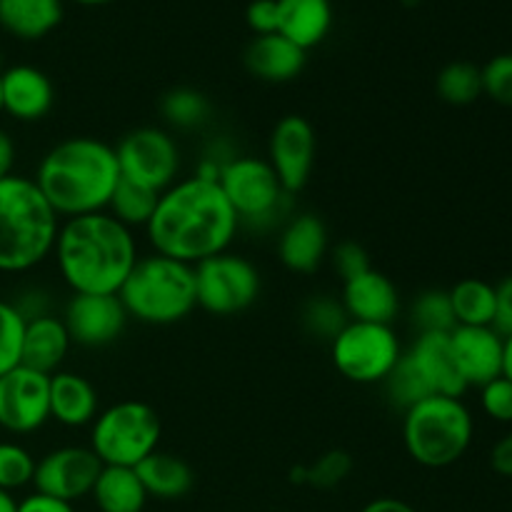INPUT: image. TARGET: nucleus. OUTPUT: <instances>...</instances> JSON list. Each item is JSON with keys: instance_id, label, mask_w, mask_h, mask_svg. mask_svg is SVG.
I'll return each mask as SVG.
<instances>
[{"instance_id": "22", "label": "nucleus", "mask_w": 512, "mask_h": 512, "mask_svg": "<svg viewBox=\"0 0 512 512\" xmlns=\"http://www.w3.org/2000/svg\"><path fill=\"white\" fill-rule=\"evenodd\" d=\"M245 68L265 83H288L305 68V50L280 33L255 35L245 48Z\"/></svg>"}, {"instance_id": "34", "label": "nucleus", "mask_w": 512, "mask_h": 512, "mask_svg": "<svg viewBox=\"0 0 512 512\" xmlns=\"http://www.w3.org/2000/svg\"><path fill=\"white\" fill-rule=\"evenodd\" d=\"M25 318L10 300L0 298V375L20 365Z\"/></svg>"}, {"instance_id": "1", "label": "nucleus", "mask_w": 512, "mask_h": 512, "mask_svg": "<svg viewBox=\"0 0 512 512\" xmlns=\"http://www.w3.org/2000/svg\"><path fill=\"white\" fill-rule=\"evenodd\" d=\"M238 228V215L220 185L195 175L175 180L163 190L153 218L145 225L155 253L188 265L225 253Z\"/></svg>"}, {"instance_id": "25", "label": "nucleus", "mask_w": 512, "mask_h": 512, "mask_svg": "<svg viewBox=\"0 0 512 512\" xmlns=\"http://www.w3.org/2000/svg\"><path fill=\"white\" fill-rule=\"evenodd\" d=\"M63 20V0H0V28L20 40H40Z\"/></svg>"}, {"instance_id": "7", "label": "nucleus", "mask_w": 512, "mask_h": 512, "mask_svg": "<svg viewBox=\"0 0 512 512\" xmlns=\"http://www.w3.org/2000/svg\"><path fill=\"white\" fill-rule=\"evenodd\" d=\"M160 433L163 425L155 408L140 400H123L105 408L93 420L90 450L103 465L135 468L158 450Z\"/></svg>"}, {"instance_id": "39", "label": "nucleus", "mask_w": 512, "mask_h": 512, "mask_svg": "<svg viewBox=\"0 0 512 512\" xmlns=\"http://www.w3.org/2000/svg\"><path fill=\"white\" fill-rule=\"evenodd\" d=\"M480 390H483L480 403H483L485 413L498 423H512V380L500 375Z\"/></svg>"}, {"instance_id": "44", "label": "nucleus", "mask_w": 512, "mask_h": 512, "mask_svg": "<svg viewBox=\"0 0 512 512\" xmlns=\"http://www.w3.org/2000/svg\"><path fill=\"white\" fill-rule=\"evenodd\" d=\"M490 465L503 478H512V430L495 443L493 453H490Z\"/></svg>"}, {"instance_id": "14", "label": "nucleus", "mask_w": 512, "mask_h": 512, "mask_svg": "<svg viewBox=\"0 0 512 512\" xmlns=\"http://www.w3.org/2000/svg\"><path fill=\"white\" fill-rule=\"evenodd\" d=\"M318 138L315 128L303 115H285L275 123L268 145V163L290 195L308 185L315 168Z\"/></svg>"}, {"instance_id": "29", "label": "nucleus", "mask_w": 512, "mask_h": 512, "mask_svg": "<svg viewBox=\"0 0 512 512\" xmlns=\"http://www.w3.org/2000/svg\"><path fill=\"white\" fill-rule=\"evenodd\" d=\"M158 200V190L120 175L118 185L113 190V198L108 203V210L125 228H145L150 223V218H153L155 208H158Z\"/></svg>"}, {"instance_id": "12", "label": "nucleus", "mask_w": 512, "mask_h": 512, "mask_svg": "<svg viewBox=\"0 0 512 512\" xmlns=\"http://www.w3.org/2000/svg\"><path fill=\"white\" fill-rule=\"evenodd\" d=\"M50 420V375L15 365L0 375V428L28 435Z\"/></svg>"}, {"instance_id": "17", "label": "nucleus", "mask_w": 512, "mask_h": 512, "mask_svg": "<svg viewBox=\"0 0 512 512\" xmlns=\"http://www.w3.org/2000/svg\"><path fill=\"white\" fill-rule=\"evenodd\" d=\"M343 305L345 315L358 323L393 325L400 313V295L393 280L380 270L370 268L358 278L343 283Z\"/></svg>"}, {"instance_id": "51", "label": "nucleus", "mask_w": 512, "mask_h": 512, "mask_svg": "<svg viewBox=\"0 0 512 512\" xmlns=\"http://www.w3.org/2000/svg\"><path fill=\"white\" fill-rule=\"evenodd\" d=\"M0 115H3V93H0Z\"/></svg>"}, {"instance_id": "50", "label": "nucleus", "mask_w": 512, "mask_h": 512, "mask_svg": "<svg viewBox=\"0 0 512 512\" xmlns=\"http://www.w3.org/2000/svg\"><path fill=\"white\" fill-rule=\"evenodd\" d=\"M403 3H405V5H408V8H415V5H418V3H420V0H403Z\"/></svg>"}, {"instance_id": "2", "label": "nucleus", "mask_w": 512, "mask_h": 512, "mask_svg": "<svg viewBox=\"0 0 512 512\" xmlns=\"http://www.w3.org/2000/svg\"><path fill=\"white\" fill-rule=\"evenodd\" d=\"M55 263L73 293L118 295L138 263L133 230L110 213L68 218L55 238Z\"/></svg>"}, {"instance_id": "38", "label": "nucleus", "mask_w": 512, "mask_h": 512, "mask_svg": "<svg viewBox=\"0 0 512 512\" xmlns=\"http://www.w3.org/2000/svg\"><path fill=\"white\" fill-rule=\"evenodd\" d=\"M480 73H483V93L493 103L512 108V53L490 58Z\"/></svg>"}, {"instance_id": "47", "label": "nucleus", "mask_w": 512, "mask_h": 512, "mask_svg": "<svg viewBox=\"0 0 512 512\" xmlns=\"http://www.w3.org/2000/svg\"><path fill=\"white\" fill-rule=\"evenodd\" d=\"M503 375L512 380V335L505 338V358H503Z\"/></svg>"}, {"instance_id": "42", "label": "nucleus", "mask_w": 512, "mask_h": 512, "mask_svg": "<svg viewBox=\"0 0 512 512\" xmlns=\"http://www.w3.org/2000/svg\"><path fill=\"white\" fill-rule=\"evenodd\" d=\"M493 328L503 338L512 335V275L495 285V320Z\"/></svg>"}, {"instance_id": "10", "label": "nucleus", "mask_w": 512, "mask_h": 512, "mask_svg": "<svg viewBox=\"0 0 512 512\" xmlns=\"http://www.w3.org/2000/svg\"><path fill=\"white\" fill-rule=\"evenodd\" d=\"M195 268L198 305L213 315H235L248 310L260 295V273L248 258L218 253Z\"/></svg>"}, {"instance_id": "18", "label": "nucleus", "mask_w": 512, "mask_h": 512, "mask_svg": "<svg viewBox=\"0 0 512 512\" xmlns=\"http://www.w3.org/2000/svg\"><path fill=\"white\" fill-rule=\"evenodd\" d=\"M3 113L20 123L45 118L55 103V90L48 75L33 65H13L0 73Z\"/></svg>"}, {"instance_id": "45", "label": "nucleus", "mask_w": 512, "mask_h": 512, "mask_svg": "<svg viewBox=\"0 0 512 512\" xmlns=\"http://www.w3.org/2000/svg\"><path fill=\"white\" fill-rule=\"evenodd\" d=\"M15 168V143L8 130L0 128V180L13 175Z\"/></svg>"}, {"instance_id": "36", "label": "nucleus", "mask_w": 512, "mask_h": 512, "mask_svg": "<svg viewBox=\"0 0 512 512\" xmlns=\"http://www.w3.org/2000/svg\"><path fill=\"white\" fill-rule=\"evenodd\" d=\"M350 470H353V460H350V455L345 450H328L310 468L298 470V480H305L313 488L328 490L343 483L350 475Z\"/></svg>"}, {"instance_id": "31", "label": "nucleus", "mask_w": 512, "mask_h": 512, "mask_svg": "<svg viewBox=\"0 0 512 512\" xmlns=\"http://www.w3.org/2000/svg\"><path fill=\"white\" fill-rule=\"evenodd\" d=\"M160 110H163L165 120L175 128H198L208 120L210 115V103L203 93L193 88H175L170 90L168 95L160 103Z\"/></svg>"}, {"instance_id": "11", "label": "nucleus", "mask_w": 512, "mask_h": 512, "mask_svg": "<svg viewBox=\"0 0 512 512\" xmlns=\"http://www.w3.org/2000/svg\"><path fill=\"white\" fill-rule=\"evenodd\" d=\"M120 175L148 188L168 190L180 170V150L173 135L163 128L130 130L115 148Z\"/></svg>"}, {"instance_id": "13", "label": "nucleus", "mask_w": 512, "mask_h": 512, "mask_svg": "<svg viewBox=\"0 0 512 512\" xmlns=\"http://www.w3.org/2000/svg\"><path fill=\"white\" fill-rule=\"evenodd\" d=\"M100 470H103V463L90 448H83V445L58 448L35 463V493L75 503L93 493Z\"/></svg>"}, {"instance_id": "46", "label": "nucleus", "mask_w": 512, "mask_h": 512, "mask_svg": "<svg viewBox=\"0 0 512 512\" xmlns=\"http://www.w3.org/2000/svg\"><path fill=\"white\" fill-rule=\"evenodd\" d=\"M360 512H418L413 508V505H408L405 500H398V498H378L373 500V503L365 505Z\"/></svg>"}, {"instance_id": "32", "label": "nucleus", "mask_w": 512, "mask_h": 512, "mask_svg": "<svg viewBox=\"0 0 512 512\" xmlns=\"http://www.w3.org/2000/svg\"><path fill=\"white\" fill-rule=\"evenodd\" d=\"M413 323L420 333H450L458 328L450 303V293L445 290H425L413 303Z\"/></svg>"}, {"instance_id": "6", "label": "nucleus", "mask_w": 512, "mask_h": 512, "mask_svg": "<svg viewBox=\"0 0 512 512\" xmlns=\"http://www.w3.org/2000/svg\"><path fill=\"white\" fill-rule=\"evenodd\" d=\"M473 433V415L460 398L428 395L405 410V450L423 468L438 470L458 463L468 453Z\"/></svg>"}, {"instance_id": "27", "label": "nucleus", "mask_w": 512, "mask_h": 512, "mask_svg": "<svg viewBox=\"0 0 512 512\" xmlns=\"http://www.w3.org/2000/svg\"><path fill=\"white\" fill-rule=\"evenodd\" d=\"M90 495L100 512H143L148 500L135 468H118V465H103Z\"/></svg>"}, {"instance_id": "23", "label": "nucleus", "mask_w": 512, "mask_h": 512, "mask_svg": "<svg viewBox=\"0 0 512 512\" xmlns=\"http://www.w3.org/2000/svg\"><path fill=\"white\" fill-rule=\"evenodd\" d=\"M100 413L98 390L88 378L78 373L50 375V418L65 428H83L90 425Z\"/></svg>"}, {"instance_id": "35", "label": "nucleus", "mask_w": 512, "mask_h": 512, "mask_svg": "<svg viewBox=\"0 0 512 512\" xmlns=\"http://www.w3.org/2000/svg\"><path fill=\"white\" fill-rule=\"evenodd\" d=\"M35 458L18 443H0V490L13 493L33 483Z\"/></svg>"}, {"instance_id": "5", "label": "nucleus", "mask_w": 512, "mask_h": 512, "mask_svg": "<svg viewBox=\"0 0 512 512\" xmlns=\"http://www.w3.org/2000/svg\"><path fill=\"white\" fill-rule=\"evenodd\" d=\"M128 318L148 325H173L198 308L195 268L165 255L138 258L128 280L118 290Z\"/></svg>"}, {"instance_id": "49", "label": "nucleus", "mask_w": 512, "mask_h": 512, "mask_svg": "<svg viewBox=\"0 0 512 512\" xmlns=\"http://www.w3.org/2000/svg\"><path fill=\"white\" fill-rule=\"evenodd\" d=\"M75 3H80V5H105V3H110V0H75Z\"/></svg>"}, {"instance_id": "9", "label": "nucleus", "mask_w": 512, "mask_h": 512, "mask_svg": "<svg viewBox=\"0 0 512 512\" xmlns=\"http://www.w3.org/2000/svg\"><path fill=\"white\" fill-rule=\"evenodd\" d=\"M333 363L343 378L358 385L385 383L403 358V348L390 325L350 320L333 338Z\"/></svg>"}, {"instance_id": "48", "label": "nucleus", "mask_w": 512, "mask_h": 512, "mask_svg": "<svg viewBox=\"0 0 512 512\" xmlns=\"http://www.w3.org/2000/svg\"><path fill=\"white\" fill-rule=\"evenodd\" d=\"M0 512H18V503H15L13 493L0 490Z\"/></svg>"}, {"instance_id": "26", "label": "nucleus", "mask_w": 512, "mask_h": 512, "mask_svg": "<svg viewBox=\"0 0 512 512\" xmlns=\"http://www.w3.org/2000/svg\"><path fill=\"white\" fill-rule=\"evenodd\" d=\"M135 473H138L148 498L150 495L160 500L183 498V495L190 493L195 483L193 470H190L185 460H180L178 455L160 453V450H155L143 463L135 465Z\"/></svg>"}, {"instance_id": "3", "label": "nucleus", "mask_w": 512, "mask_h": 512, "mask_svg": "<svg viewBox=\"0 0 512 512\" xmlns=\"http://www.w3.org/2000/svg\"><path fill=\"white\" fill-rule=\"evenodd\" d=\"M33 180L58 218L105 213L120 180L118 155L113 145L78 135L53 145Z\"/></svg>"}, {"instance_id": "8", "label": "nucleus", "mask_w": 512, "mask_h": 512, "mask_svg": "<svg viewBox=\"0 0 512 512\" xmlns=\"http://www.w3.org/2000/svg\"><path fill=\"white\" fill-rule=\"evenodd\" d=\"M218 185L240 223L250 228L273 225L288 205L290 193L275 175L273 165L253 155L230 158L223 165Z\"/></svg>"}, {"instance_id": "15", "label": "nucleus", "mask_w": 512, "mask_h": 512, "mask_svg": "<svg viewBox=\"0 0 512 512\" xmlns=\"http://www.w3.org/2000/svg\"><path fill=\"white\" fill-rule=\"evenodd\" d=\"M63 323L70 343L83 348H103L120 338L128 323V313L118 295L73 293L65 303Z\"/></svg>"}, {"instance_id": "4", "label": "nucleus", "mask_w": 512, "mask_h": 512, "mask_svg": "<svg viewBox=\"0 0 512 512\" xmlns=\"http://www.w3.org/2000/svg\"><path fill=\"white\" fill-rule=\"evenodd\" d=\"M60 218L33 178L0 180V273H28L55 248Z\"/></svg>"}, {"instance_id": "37", "label": "nucleus", "mask_w": 512, "mask_h": 512, "mask_svg": "<svg viewBox=\"0 0 512 512\" xmlns=\"http://www.w3.org/2000/svg\"><path fill=\"white\" fill-rule=\"evenodd\" d=\"M303 323L313 335L333 340L335 335L345 328V323H348V315H345L343 305L340 303H333V300H328V298H315L305 305Z\"/></svg>"}, {"instance_id": "41", "label": "nucleus", "mask_w": 512, "mask_h": 512, "mask_svg": "<svg viewBox=\"0 0 512 512\" xmlns=\"http://www.w3.org/2000/svg\"><path fill=\"white\" fill-rule=\"evenodd\" d=\"M245 20L255 35L278 33V0H253L245 10Z\"/></svg>"}, {"instance_id": "28", "label": "nucleus", "mask_w": 512, "mask_h": 512, "mask_svg": "<svg viewBox=\"0 0 512 512\" xmlns=\"http://www.w3.org/2000/svg\"><path fill=\"white\" fill-rule=\"evenodd\" d=\"M455 323L468 328H493L495 285L480 278H465L450 290Z\"/></svg>"}, {"instance_id": "43", "label": "nucleus", "mask_w": 512, "mask_h": 512, "mask_svg": "<svg viewBox=\"0 0 512 512\" xmlns=\"http://www.w3.org/2000/svg\"><path fill=\"white\" fill-rule=\"evenodd\" d=\"M18 512H75L73 503H65V500L50 498V495L33 493L25 500L18 503Z\"/></svg>"}, {"instance_id": "21", "label": "nucleus", "mask_w": 512, "mask_h": 512, "mask_svg": "<svg viewBox=\"0 0 512 512\" xmlns=\"http://www.w3.org/2000/svg\"><path fill=\"white\" fill-rule=\"evenodd\" d=\"M70 335L65 330L63 318L55 315H38L25 320L23 348H20V365L33 368L38 373L53 375L65 363L70 350Z\"/></svg>"}, {"instance_id": "40", "label": "nucleus", "mask_w": 512, "mask_h": 512, "mask_svg": "<svg viewBox=\"0 0 512 512\" xmlns=\"http://www.w3.org/2000/svg\"><path fill=\"white\" fill-rule=\"evenodd\" d=\"M333 265L335 270H338L340 278H343V283L350 278H358L365 270L373 268V265H370V255L365 253L363 245L355 243V240H345V243H340L338 248L333 250Z\"/></svg>"}, {"instance_id": "33", "label": "nucleus", "mask_w": 512, "mask_h": 512, "mask_svg": "<svg viewBox=\"0 0 512 512\" xmlns=\"http://www.w3.org/2000/svg\"><path fill=\"white\" fill-rule=\"evenodd\" d=\"M385 390H388L390 403L398 405V408L403 410L413 408L415 403H420V400H425L428 395H433L405 353L403 358H400V363L395 365L393 373L385 378Z\"/></svg>"}, {"instance_id": "24", "label": "nucleus", "mask_w": 512, "mask_h": 512, "mask_svg": "<svg viewBox=\"0 0 512 512\" xmlns=\"http://www.w3.org/2000/svg\"><path fill=\"white\" fill-rule=\"evenodd\" d=\"M333 25L330 0H278V33L308 53L320 45Z\"/></svg>"}, {"instance_id": "19", "label": "nucleus", "mask_w": 512, "mask_h": 512, "mask_svg": "<svg viewBox=\"0 0 512 512\" xmlns=\"http://www.w3.org/2000/svg\"><path fill=\"white\" fill-rule=\"evenodd\" d=\"M423 383L433 395H448L460 398L468 390L458 365H455L453 348H450V333H420L413 348L405 353Z\"/></svg>"}, {"instance_id": "16", "label": "nucleus", "mask_w": 512, "mask_h": 512, "mask_svg": "<svg viewBox=\"0 0 512 512\" xmlns=\"http://www.w3.org/2000/svg\"><path fill=\"white\" fill-rule=\"evenodd\" d=\"M450 348L455 365L463 375L465 385H488L490 380L503 375L505 338L495 328H468L458 325L450 330Z\"/></svg>"}, {"instance_id": "30", "label": "nucleus", "mask_w": 512, "mask_h": 512, "mask_svg": "<svg viewBox=\"0 0 512 512\" xmlns=\"http://www.w3.org/2000/svg\"><path fill=\"white\" fill-rule=\"evenodd\" d=\"M435 90L445 103L455 105V108L473 105L483 95V73L475 63L455 60L440 70L435 78Z\"/></svg>"}, {"instance_id": "20", "label": "nucleus", "mask_w": 512, "mask_h": 512, "mask_svg": "<svg viewBox=\"0 0 512 512\" xmlns=\"http://www.w3.org/2000/svg\"><path fill=\"white\" fill-rule=\"evenodd\" d=\"M278 255L293 273H315L328 255V228L323 220L313 213L290 220L280 233Z\"/></svg>"}]
</instances>
